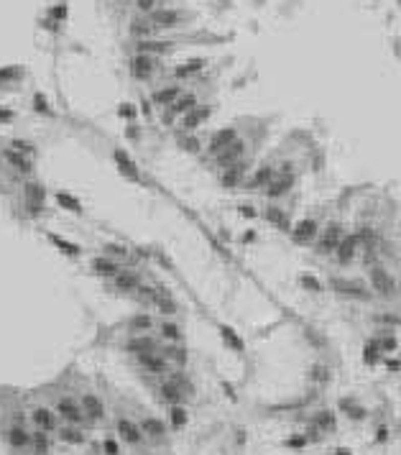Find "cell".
Instances as JSON below:
<instances>
[{
  "label": "cell",
  "mask_w": 401,
  "mask_h": 455,
  "mask_svg": "<svg viewBox=\"0 0 401 455\" xmlns=\"http://www.w3.org/2000/svg\"><path fill=\"white\" fill-rule=\"evenodd\" d=\"M21 205H23L26 218L39 220L46 212V187L36 179H26L21 187Z\"/></svg>",
  "instance_id": "6da1fadb"
},
{
  "label": "cell",
  "mask_w": 401,
  "mask_h": 455,
  "mask_svg": "<svg viewBox=\"0 0 401 455\" xmlns=\"http://www.w3.org/2000/svg\"><path fill=\"white\" fill-rule=\"evenodd\" d=\"M368 287L383 299H391L399 294V284H396L394 274L383 264H378V261L368 266Z\"/></svg>",
  "instance_id": "7a4b0ae2"
},
{
  "label": "cell",
  "mask_w": 401,
  "mask_h": 455,
  "mask_svg": "<svg viewBox=\"0 0 401 455\" xmlns=\"http://www.w3.org/2000/svg\"><path fill=\"white\" fill-rule=\"evenodd\" d=\"M345 225L338 223V220H330L319 228V233H317V241H315V253L317 256H332L335 253V248L340 246V241L345 238Z\"/></svg>",
  "instance_id": "3957f363"
},
{
  "label": "cell",
  "mask_w": 401,
  "mask_h": 455,
  "mask_svg": "<svg viewBox=\"0 0 401 455\" xmlns=\"http://www.w3.org/2000/svg\"><path fill=\"white\" fill-rule=\"evenodd\" d=\"M161 69V56L153 54H133L128 59V72L136 82H148V79Z\"/></svg>",
  "instance_id": "277c9868"
},
{
  "label": "cell",
  "mask_w": 401,
  "mask_h": 455,
  "mask_svg": "<svg viewBox=\"0 0 401 455\" xmlns=\"http://www.w3.org/2000/svg\"><path fill=\"white\" fill-rule=\"evenodd\" d=\"M192 18L187 10H179V8H171V5H161L156 8L153 13H148V21L159 28V31H171V28H179L184 26L187 21Z\"/></svg>",
  "instance_id": "5b68a950"
},
{
  "label": "cell",
  "mask_w": 401,
  "mask_h": 455,
  "mask_svg": "<svg viewBox=\"0 0 401 455\" xmlns=\"http://www.w3.org/2000/svg\"><path fill=\"white\" fill-rule=\"evenodd\" d=\"M54 412H57V417L62 419L64 425H84V422H90L84 414V409L82 404L74 399V396H59L57 404H54Z\"/></svg>",
  "instance_id": "8992f818"
},
{
  "label": "cell",
  "mask_w": 401,
  "mask_h": 455,
  "mask_svg": "<svg viewBox=\"0 0 401 455\" xmlns=\"http://www.w3.org/2000/svg\"><path fill=\"white\" fill-rule=\"evenodd\" d=\"M248 174H251V161L248 159H240V161L220 169V187L222 189H243Z\"/></svg>",
  "instance_id": "52a82bcc"
},
{
  "label": "cell",
  "mask_w": 401,
  "mask_h": 455,
  "mask_svg": "<svg viewBox=\"0 0 401 455\" xmlns=\"http://www.w3.org/2000/svg\"><path fill=\"white\" fill-rule=\"evenodd\" d=\"M294 184H296V172H278L276 169L274 179L269 182V187L263 189V197L269 202H278L281 197H286L289 192L294 189Z\"/></svg>",
  "instance_id": "ba28073f"
},
{
  "label": "cell",
  "mask_w": 401,
  "mask_h": 455,
  "mask_svg": "<svg viewBox=\"0 0 401 455\" xmlns=\"http://www.w3.org/2000/svg\"><path fill=\"white\" fill-rule=\"evenodd\" d=\"M319 228H322V225H319L315 218H304V220H296V223L292 225L289 235H292V241H294L296 246H315Z\"/></svg>",
  "instance_id": "9c48e42d"
},
{
  "label": "cell",
  "mask_w": 401,
  "mask_h": 455,
  "mask_svg": "<svg viewBox=\"0 0 401 455\" xmlns=\"http://www.w3.org/2000/svg\"><path fill=\"white\" fill-rule=\"evenodd\" d=\"M246 154H248V141L238 136V138L232 141L230 146H225V149H222L217 156H212V164L217 166V172H220V169H225L230 164L240 161V159H246Z\"/></svg>",
  "instance_id": "30bf717a"
},
{
  "label": "cell",
  "mask_w": 401,
  "mask_h": 455,
  "mask_svg": "<svg viewBox=\"0 0 401 455\" xmlns=\"http://www.w3.org/2000/svg\"><path fill=\"white\" fill-rule=\"evenodd\" d=\"M0 159H3L18 177L28 179L33 174V156H28V154H21V151H16V149H10L8 146V149L0 151Z\"/></svg>",
  "instance_id": "8fae6325"
},
{
  "label": "cell",
  "mask_w": 401,
  "mask_h": 455,
  "mask_svg": "<svg viewBox=\"0 0 401 455\" xmlns=\"http://www.w3.org/2000/svg\"><path fill=\"white\" fill-rule=\"evenodd\" d=\"M197 105H199V97H197L194 92H189V90H184V92L176 97L169 108H164V115H161V118H164V123H171L174 118L187 115V113L194 110Z\"/></svg>",
  "instance_id": "7c38bea8"
},
{
  "label": "cell",
  "mask_w": 401,
  "mask_h": 455,
  "mask_svg": "<svg viewBox=\"0 0 401 455\" xmlns=\"http://www.w3.org/2000/svg\"><path fill=\"white\" fill-rule=\"evenodd\" d=\"M358 256H360V241L355 238V233H345V238L340 241V246L335 248V253H332L335 264L338 266H350Z\"/></svg>",
  "instance_id": "4fadbf2b"
},
{
  "label": "cell",
  "mask_w": 401,
  "mask_h": 455,
  "mask_svg": "<svg viewBox=\"0 0 401 455\" xmlns=\"http://www.w3.org/2000/svg\"><path fill=\"white\" fill-rule=\"evenodd\" d=\"M113 161H115V166H118V172L123 174L128 182H133V184H141V182H143L136 159H133L126 149H113Z\"/></svg>",
  "instance_id": "5bb4252c"
},
{
  "label": "cell",
  "mask_w": 401,
  "mask_h": 455,
  "mask_svg": "<svg viewBox=\"0 0 401 455\" xmlns=\"http://www.w3.org/2000/svg\"><path fill=\"white\" fill-rule=\"evenodd\" d=\"M110 281H113V289H115V292H120V294H133V292H136L141 284H143V276H141L138 269L123 266Z\"/></svg>",
  "instance_id": "9a60e30c"
},
{
  "label": "cell",
  "mask_w": 401,
  "mask_h": 455,
  "mask_svg": "<svg viewBox=\"0 0 401 455\" xmlns=\"http://www.w3.org/2000/svg\"><path fill=\"white\" fill-rule=\"evenodd\" d=\"M274 174H276V166L274 164L255 166V169H251V174L246 179V184H243V189H248V192H263L266 187H269V182L274 179Z\"/></svg>",
  "instance_id": "2e32d148"
},
{
  "label": "cell",
  "mask_w": 401,
  "mask_h": 455,
  "mask_svg": "<svg viewBox=\"0 0 401 455\" xmlns=\"http://www.w3.org/2000/svg\"><path fill=\"white\" fill-rule=\"evenodd\" d=\"M174 51V41L166 39H138L133 41V54H153V56H166Z\"/></svg>",
  "instance_id": "e0dca14e"
},
{
  "label": "cell",
  "mask_w": 401,
  "mask_h": 455,
  "mask_svg": "<svg viewBox=\"0 0 401 455\" xmlns=\"http://www.w3.org/2000/svg\"><path fill=\"white\" fill-rule=\"evenodd\" d=\"M263 220L269 223L271 228H276V230H284V233H289L292 230V218H289V212L281 207L278 202H269L263 207Z\"/></svg>",
  "instance_id": "ac0fdd59"
},
{
  "label": "cell",
  "mask_w": 401,
  "mask_h": 455,
  "mask_svg": "<svg viewBox=\"0 0 401 455\" xmlns=\"http://www.w3.org/2000/svg\"><path fill=\"white\" fill-rule=\"evenodd\" d=\"M330 287L335 289L338 294H345V297H355V299H368L371 297V287H365V284H360V281H353V279H340V276H335V279H330Z\"/></svg>",
  "instance_id": "d6986e66"
},
{
  "label": "cell",
  "mask_w": 401,
  "mask_h": 455,
  "mask_svg": "<svg viewBox=\"0 0 401 455\" xmlns=\"http://www.w3.org/2000/svg\"><path fill=\"white\" fill-rule=\"evenodd\" d=\"M115 432H118V437L128 442V445H141L143 440H146V435H143V430L138 422H133V419L128 417H118V422H115Z\"/></svg>",
  "instance_id": "ffe728a7"
},
{
  "label": "cell",
  "mask_w": 401,
  "mask_h": 455,
  "mask_svg": "<svg viewBox=\"0 0 401 455\" xmlns=\"http://www.w3.org/2000/svg\"><path fill=\"white\" fill-rule=\"evenodd\" d=\"M31 422H33V427H36V430L57 432L62 419H59L57 412H54V409H49V407H33V409H31Z\"/></svg>",
  "instance_id": "44dd1931"
},
{
  "label": "cell",
  "mask_w": 401,
  "mask_h": 455,
  "mask_svg": "<svg viewBox=\"0 0 401 455\" xmlns=\"http://www.w3.org/2000/svg\"><path fill=\"white\" fill-rule=\"evenodd\" d=\"M238 128L235 126H225V128H220V131H215L212 136H210V141H207V156H217L225 146H230L232 141L238 138Z\"/></svg>",
  "instance_id": "7402d4cb"
},
{
  "label": "cell",
  "mask_w": 401,
  "mask_h": 455,
  "mask_svg": "<svg viewBox=\"0 0 401 455\" xmlns=\"http://www.w3.org/2000/svg\"><path fill=\"white\" fill-rule=\"evenodd\" d=\"M182 92H184V87L179 82H171V85H161L159 90H153L148 100L153 102V108H161L164 110V108H169Z\"/></svg>",
  "instance_id": "603a6c76"
},
{
  "label": "cell",
  "mask_w": 401,
  "mask_h": 455,
  "mask_svg": "<svg viewBox=\"0 0 401 455\" xmlns=\"http://www.w3.org/2000/svg\"><path fill=\"white\" fill-rule=\"evenodd\" d=\"M5 440H8V445L13 448V450L23 453V450H31V440H33V435L26 430V425L16 422V425H10V427H8Z\"/></svg>",
  "instance_id": "cb8c5ba5"
},
{
  "label": "cell",
  "mask_w": 401,
  "mask_h": 455,
  "mask_svg": "<svg viewBox=\"0 0 401 455\" xmlns=\"http://www.w3.org/2000/svg\"><path fill=\"white\" fill-rule=\"evenodd\" d=\"M120 269H123V264L115 261V258H110V256H105V253H100V256H95L90 261V271L95 276H103V279H113Z\"/></svg>",
  "instance_id": "d4e9b609"
},
{
  "label": "cell",
  "mask_w": 401,
  "mask_h": 455,
  "mask_svg": "<svg viewBox=\"0 0 401 455\" xmlns=\"http://www.w3.org/2000/svg\"><path fill=\"white\" fill-rule=\"evenodd\" d=\"M212 115V108L210 105H197L194 110H189L187 115H182V131L184 133H194L199 126H205Z\"/></svg>",
  "instance_id": "484cf974"
},
{
  "label": "cell",
  "mask_w": 401,
  "mask_h": 455,
  "mask_svg": "<svg viewBox=\"0 0 401 455\" xmlns=\"http://www.w3.org/2000/svg\"><path fill=\"white\" fill-rule=\"evenodd\" d=\"M141 368L148 371V373H156V376H164L169 371V358H166L161 350H153V353H143V356H136Z\"/></svg>",
  "instance_id": "4316f807"
},
{
  "label": "cell",
  "mask_w": 401,
  "mask_h": 455,
  "mask_svg": "<svg viewBox=\"0 0 401 455\" xmlns=\"http://www.w3.org/2000/svg\"><path fill=\"white\" fill-rule=\"evenodd\" d=\"M126 350L130 356H143V353H153L159 350V340H156L151 333H141V335H133L128 343H126Z\"/></svg>",
  "instance_id": "83f0119b"
},
{
  "label": "cell",
  "mask_w": 401,
  "mask_h": 455,
  "mask_svg": "<svg viewBox=\"0 0 401 455\" xmlns=\"http://www.w3.org/2000/svg\"><path fill=\"white\" fill-rule=\"evenodd\" d=\"M80 404H82V409H84V414H87L90 422H100V419L105 417V404H103V399H100L97 394L84 391L80 396Z\"/></svg>",
  "instance_id": "f1b7e54d"
},
{
  "label": "cell",
  "mask_w": 401,
  "mask_h": 455,
  "mask_svg": "<svg viewBox=\"0 0 401 455\" xmlns=\"http://www.w3.org/2000/svg\"><path fill=\"white\" fill-rule=\"evenodd\" d=\"M128 33L133 36V41H138V39H153V36H159L161 31L151 23L148 16H138V18H133V21H130Z\"/></svg>",
  "instance_id": "f546056e"
},
{
  "label": "cell",
  "mask_w": 401,
  "mask_h": 455,
  "mask_svg": "<svg viewBox=\"0 0 401 455\" xmlns=\"http://www.w3.org/2000/svg\"><path fill=\"white\" fill-rule=\"evenodd\" d=\"M153 307H156V310H159L161 315H166V317H171V315L179 312V302H176V299L171 297V292L166 289V287H156Z\"/></svg>",
  "instance_id": "4dcf8cb0"
},
{
  "label": "cell",
  "mask_w": 401,
  "mask_h": 455,
  "mask_svg": "<svg viewBox=\"0 0 401 455\" xmlns=\"http://www.w3.org/2000/svg\"><path fill=\"white\" fill-rule=\"evenodd\" d=\"M46 238L51 241V246L57 248L62 256H69V258H80L82 256V246L74 243V241H66V238L57 235V233H46Z\"/></svg>",
  "instance_id": "1f68e13d"
},
{
  "label": "cell",
  "mask_w": 401,
  "mask_h": 455,
  "mask_svg": "<svg viewBox=\"0 0 401 455\" xmlns=\"http://www.w3.org/2000/svg\"><path fill=\"white\" fill-rule=\"evenodd\" d=\"M153 327H156V320H153V315H148V312H136V315L128 317V330H130V335L151 333Z\"/></svg>",
  "instance_id": "d6a6232c"
},
{
  "label": "cell",
  "mask_w": 401,
  "mask_h": 455,
  "mask_svg": "<svg viewBox=\"0 0 401 455\" xmlns=\"http://www.w3.org/2000/svg\"><path fill=\"white\" fill-rule=\"evenodd\" d=\"M54 202H57V207H62V210H66V212H72V215H82V212H84L82 202L77 200L74 195H69V192H64V189L54 192Z\"/></svg>",
  "instance_id": "836d02e7"
},
{
  "label": "cell",
  "mask_w": 401,
  "mask_h": 455,
  "mask_svg": "<svg viewBox=\"0 0 401 455\" xmlns=\"http://www.w3.org/2000/svg\"><path fill=\"white\" fill-rule=\"evenodd\" d=\"M138 425H141V430H143V435L151 437V440H161V437L166 435V425L161 422L159 417H143Z\"/></svg>",
  "instance_id": "e575fe53"
},
{
  "label": "cell",
  "mask_w": 401,
  "mask_h": 455,
  "mask_svg": "<svg viewBox=\"0 0 401 455\" xmlns=\"http://www.w3.org/2000/svg\"><path fill=\"white\" fill-rule=\"evenodd\" d=\"M33 440H31V450L33 455H49L51 453V432H43V430H36L33 427Z\"/></svg>",
  "instance_id": "d590c367"
},
{
  "label": "cell",
  "mask_w": 401,
  "mask_h": 455,
  "mask_svg": "<svg viewBox=\"0 0 401 455\" xmlns=\"http://www.w3.org/2000/svg\"><path fill=\"white\" fill-rule=\"evenodd\" d=\"M23 77H26V69L21 64H5V67H0V87L18 85Z\"/></svg>",
  "instance_id": "8d00e7d4"
},
{
  "label": "cell",
  "mask_w": 401,
  "mask_h": 455,
  "mask_svg": "<svg viewBox=\"0 0 401 455\" xmlns=\"http://www.w3.org/2000/svg\"><path fill=\"white\" fill-rule=\"evenodd\" d=\"M57 435L62 442H66V445H82L84 442V432L80 430V425H64L57 430Z\"/></svg>",
  "instance_id": "74e56055"
},
{
  "label": "cell",
  "mask_w": 401,
  "mask_h": 455,
  "mask_svg": "<svg viewBox=\"0 0 401 455\" xmlns=\"http://www.w3.org/2000/svg\"><path fill=\"white\" fill-rule=\"evenodd\" d=\"M205 67H207V59H199V56H197V59H189V62H184V64L176 67V69H174V77H176V79H187V77H192V74H197V72H202Z\"/></svg>",
  "instance_id": "f35d334b"
},
{
  "label": "cell",
  "mask_w": 401,
  "mask_h": 455,
  "mask_svg": "<svg viewBox=\"0 0 401 455\" xmlns=\"http://www.w3.org/2000/svg\"><path fill=\"white\" fill-rule=\"evenodd\" d=\"M220 338L225 340V345H228L230 350H235V353H243V350H246V343H243V338H240L230 325H220Z\"/></svg>",
  "instance_id": "ab89813d"
},
{
  "label": "cell",
  "mask_w": 401,
  "mask_h": 455,
  "mask_svg": "<svg viewBox=\"0 0 401 455\" xmlns=\"http://www.w3.org/2000/svg\"><path fill=\"white\" fill-rule=\"evenodd\" d=\"M159 338H164L166 343H179L182 340V327L174 320H164L159 322Z\"/></svg>",
  "instance_id": "60d3db41"
},
{
  "label": "cell",
  "mask_w": 401,
  "mask_h": 455,
  "mask_svg": "<svg viewBox=\"0 0 401 455\" xmlns=\"http://www.w3.org/2000/svg\"><path fill=\"white\" fill-rule=\"evenodd\" d=\"M103 253L123 264V261H128V256H130V248H128L126 243H115V241H107V243H103Z\"/></svg>",
  "instance_id": "b9f144b4"
},
{
  "label": "cell",
  "mask_w": 401,
  "mask_h": 455,
  "mask_svg": "<svg viewBox=\"0 0 401 455\" xmlns=\"http://www.w3.org/2000/svg\"><path fill=\"white\" fill-rule=\"evenodd\" d=\"M189 422V412L184 409V404H171L169 407V425L174 430H182Z\"/></svg>",
  "instance_id": "7bdbcfd3"
},
{
  "label": "cell",
  "mask_w": 401,
  "mask_h": 455,
  "mask_svg": "<svg viewBox=\"0 0 401 455\" xmlns=\"http://www.w3.org/2000/svg\"><path fill=\"white\" fill-rule=\"evenodd\" d=\"M31 105H33V110H36L39 115H46V118H54V108H51V102H49V97L43 95V92H33V97H31Z\"/></svg>",
  "instance_id": "ee69618b"
},
{
  "label": "cell",
  "mask_w": 401,
  "mask_h": 455,
  "mask_svg": "<svg viewBox=\"0 0 401 455\" xmlns=\"http://www.w3.org/2000/svg\"><path fill=\"white\" fill-rule=\"evenodd\" d=\"M161 353L169 358V363L174 361V363H179V366H184V363H187V350H184L179 343H169V345L161 350Z\"/></svg>",
  "instance_id": "f6af8a7d"
},
{
  "label": "cell",
  "mask_w": 401,
  "mask_h": 455,
  "mask_svg": "<svg viewBox=\"0 0 401 455\" xmlns=\"http://www.w3.org/2000/svg\"><path fill=\"white\" fill-rule=\"evenodd\" d=\"M49 18H54L57 23H66V18H69V3L66 0H59L57 5H51L49 8V13H46Z\"/></svg>",
  "instance_id": "bcb514c9"
},
{
  "label": "cell",
  "mask_w": 401,
  "mask_h": 455,
  "mask_svg": "<svg viewBox=\"0 0 401 455\" xmlns=\"http://www.w3.org/2000/svg\"><path fill=\"white\" fill-rule=\"evenodd\" d=\"M133 297H136L141 304H153V297H156V287H153V284H146V281H143L141 284V287L136 289V292H133Z\"/></svg>",
  "instance_id": "7dc6e473"
},
{
  "label": "cell",
  "mask_w": 401,
  "mask_h": 455,
  "mask_svg": "<svg viewBox=\"0 0 401 455\" xmlns=\"http://www.w3.org/2000/svg\"><path fill=\"white\" fill-rule=\"evenodd\" d=\"M133 5H136V10L141 16H148V13H153L156 8H161L164 3L161 0H133Z\"/></svg>",
  "instance_id": "c3c4849f"
},
{
  "label": "cell",
  "mask_w": 401,
  "mask_h": 455,
  "mask_svg": "<svg viewBox=\"0 0 401 455\" xmlns=\"http://www.w3.org/2000/svg\"><path fill=\"white\" fill-rule=\"evenodd\" d=\"M299 284H302V289H307V292H322L325 289V284H322L319 279H315L312 274H302L299 276Z\"/></svg>",
  "instance_id": "681fc988"
},
{
  "label": "cell",
  "mask_w": 401,
  "mask_h": 455,
  "mask_svg": "<svg viewBox=\"0 0 401 455\" xmlns=\"http://www.w3.org/2000/svg\"><path fill=\"white\" fill-rule=\"evenodd\" d=\"M118 115L126 118V120H136L138 118V108L133 105V102H120V105H118Z\"/></svg>",
  "instance_id": "f907efd6"
},
{
  "label": "cell",
  "mask_w": 401,
  "mask_h": 455,
  "mask_svg": "<svg viewBox=\"0 0 401 455\" xmlns=\"http://www.w3.org/2000/svg\"><path fill=\"white\" fill-rule=\"evenodd\" d=\"M10 149H16V151H21V154H28V156L36 154L33 143H31V141H23V138H13V141H10Z\"/></svg>",
  "instance_id": "816d5d0a"
},
{
  "label": "cell",
  "mask_w": 401,
  "mask_h": 455,
  "mask_svg": "<svg viewBox=\"0 0 401 455\" xmlns=\"http://www.w3.org/2000/svg\"><path fill=\"white\" fill-rule=\"evenodd\" d=\"M179 143H182V149L189 151V154H197L199 151V141L194 138V136H184V138H179Z\"/></svg>",
  "instance_id": "f5cc1de1"
},
{
  "label": "cell",
  "mask_w": 401,
  "mask_h": 455,
  "mask_svg": "<svg viewBox=\"0 0 401 455\" xmlns=\"http://www.w3.org/2000/svg\"><path fill=\"white\" fill-rule=\"evenodd\" d=\"M378 356H383V353H381V348H378V340H371L368 348H365V361H368V363H376Z\"/></svg>",
  "instance_id": "db71d44e"
},
{
  "label": "cell",
  "mask_w": 401,
  "mask_h": 455,
  "mask_svg": "<svg viewBox=\"0 0 401 455\" xmlns=\"http://www.w3.org/2000/svg\"><path fill=\"white\" fill-rule=\"evenodd\" d=\"M378 348H381V353H391V350L396 348V338L386 333L381 340H378Z\"/></svg>",
  "instance_id": "11a10c76"
},
{
  "label": "cell",
  "mask_w": 401,
  "mask_h": 455,
  "mask_svg": "<svg viewBox=\"0 0 401 455\" xmlns=\"http://www.w3.org/2000/svg\"><path fill=\"white\" fill-rule=\"evenodd\" d=\"M103 453L105 455H120V445H118L113 437H105L103 440Z\"/></svg>",
  "instance_id": "9f6ffc18"
},
{
  "label": "cell",
  "mask_w": 401,
  "mask_h": 455,
  "mask_svg": "<svg viewBox=\"0 0 401 455\" xmlns=\"http://www.w3.org/2000/svg\"><path fill=\"white\" fill-rule=\"evenodd\" d=\"M126 138H130V141H138V138H141V128H138L133 120L126 126Z\"/></svg>",
  "instance_id": "6f0895ef"
},
{
  "label": "cell",
  "mask_w": 401,
  "mask_h": 455,
  "mask_svg": "<svg viewBox=\"0 0 401 455\" xmlns=\"http://www.w3.org/2000/svg\"><path fill=\"white\" fill-rule=\"evenodd\" d=\"M39 26H41L43 31H54V33L59 31V23H57L54 18H49V16H46V18H41V23H39Z\"/></svg>",
  "instance_id": "680465c9"
},
{
  "label": "cell",
  "mask_w": 401,
  "mask_h": 455,
  "mask_svg": "<svg viewBox=\"0 0 401 455\" xmlns=\"http://www.w3.org/2000/svg\"><path fill=\"white\" fill-rule=\"evenodd\" d=\"M16 118V113L13 110H10V108H3V105H0V126H5V123H10V120H13Z\"/></svg>",
  "instance_id": "91938a15"
},
{
  "label": "cell",
  "mask_w": 401,
  "mask_h": 455,
  "mask_svg": "<svg viewBox=\"0 0 401 455\" xmlns=\"http://www.w3.org/2000/svg\"><path fill=\"white\" fill-rule=\"evenodd\" d=\"M238 212L243 215V218H258V210H253V205H240V207H238Z\"/></svg>",
  "instance_id": "94428289"
},
{
  "label": "cell",
  "mask_w": 401,
  "mask_h": 455,
  "mask_svg": "<svg viewBox=\"0 0 401 455\" xmlns=\"http://www.w3.org/2000/svg\"><path fill=\"white\" fill-rule=\"evenodd\" d=\"M141 113H143L146 118H151V113H153V102H151V100H143V102H141Z\"/></svg>",
  "instance_id": "6125c7cd"
},
{
  "label": "cell",
  "mask_w": 401,
  "mask_h": 455,
  "mask_svg": "<svg viewBox=\"0 0 401 455\" xmlns=\"http://www.w3.org/2000/svg\"><path fill=\"white\" fill-rule=\"evenodd\" d=\"M286 445H289V448H304L307 440H304V437H292V440H286Z\"/></svg>",
  "instance_id": "be15d7a7"
},
{
  "label": "cell",
  "mask_w": 401,
  "mask_h": 455,
  "mask_svg": "<svg viewBox=\"0 0 401 455\" xmlns=\"http://www.w3.org/2000/svg\"><path fill=\"white\" fill-rule=\"evenodd\" d=\"M338 455H350L348 450H338Z\"/></svg>",
  "instance_id": "e7e4bbea"
},
{
  "label": "cell",
  "mask_w": 401,
  "mask_h": 455,
  "mask_svg": "<svg viewBox=\"0 0 401 455\" xmlns=\"http://www.w3.org/2000/svg\"><path fill=\"white\" fill-rule=\"evenodd\" d=\"M399 294H401V281H399Z\"/></svg>",
  "instance_id": "03108f58"
},
{
  "label": "cell",
  "mask_w": 401,
  "mask_h": 455,
  "mask_svg": "<svg viewBox=\"0 0 401 455\" xmlns=\"http://www.w3.org/2000/svg\"><path fill=\"white\" fill-rule=\"evenodd\" d=\"M161 3H169V0H161Z\"/></svg>",
  "instance_id": "003e7915"
}]
</instances>
